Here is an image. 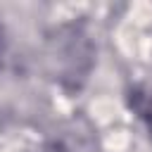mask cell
Returning a JSON list of instances; mask_svg holds the SVG:
<instances>
[{
	"label": "cell",
	"mask_w": 152,
	"mask_h": 152,
	"mask_svg": "<svg viewBox=\"0 0 152 152\" xmlns=\"http://www.w3.org/2000/svg\"><path fill=\"white\" fill-rule=\"evenodd\" d=\"M150 124H152V116H150Z\"/></svg>",
	"instance_id": "1"
}]
</instances>
